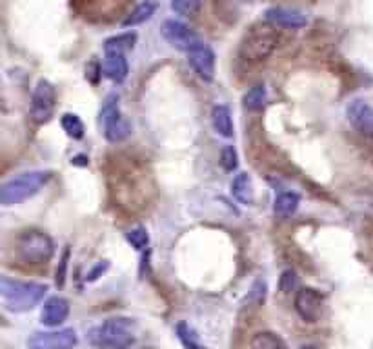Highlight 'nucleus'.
Returning <instances> with one entry per match:
<instances>
[{"instance_id":"obj_1","label":"nucleus","mask_w":373,"mask_h":349,"mask_svg":"<svg viewBox=\"0 0 373 349\" xmlns=\"http://www.w3.org/2000/svg\"><path fill=\"white\" fill-rule=\"evenodd\" d=\"M108 184L115 204L131 213L144 210L149 202V174L139 160L119 155L108 166Z\"/></svg>"},{"instance_id":"obj_2","label":"nucleus","mask_w":373,"mask_h":349,"mask_svg":"<svg viewBox=\"0 0 373 349\" xmlns=\"http://www.w3.org/2000/svg\"><path fill=\"white\" fill-rule=\"evenodd\" d=\"M90 344L100 349H128L137 340V324L126 317H113L88 331Z\"/></svg>"},{"instance_id":"obj_3","label":"nucleus","mask_w":373,"mask_h":349,"mask_svg":"<svg viewBox=\"0 0 373 349\" xmlns=\"http://www.w3.org/2000/svg\"><path fill=\"white\" fill-rule=\"evenodd\" d=\"M48 286L37 282L13 280L8 277L0 279V299L2 304L11 313H24L33 310L40 300L44 299Z\"/></svg>"},{"instance_id":"obj_4","label":"nucleus","mask_w":373,"mask_h":349,"mask_svg":"<svg viewBox=\"0 0 373 349\" xmlns=\"http://www.w3.org/2000/svg\"><path fill=\"white\" fill-rule=\"evenodd\" d=\"M277 44H279V33L275 26L269 22H259L244 33L239 46V57L244 62L259 64L277 50Z\"/></svg>"},{"instance_id":"obj_5","label":"nucleus","mask_w":373,"mask_h":349,"mask_svg":"<svg viewBox=\"0 0 373 349\" xmlns=\"http://www.w3.org/2000/svg\"><path fill=\"white\" fill-rule=\"evenodd\" d=\"M15 259L24 266H46L53 259L55 244L50 235L39 230L22 231L15 239Z\"/></svg>"},{"instance_id":"obj_6","label":"nucleus","mask_w":373,"mask_h":349,"mask_svg":"<svg viewBox=\"0 0 373 349\" xmlns=\"http://www.w3.org/2000/svg\"><path fill=\"white\" fill-rule=\"evenodd\" d=\"M50 179V171L42 170L26 171V173H20L19 177H13L0 190V204L8 208V206H17L31 199V197H35L48 184Z\"/></svg>"},{"instance_id":"obj_7","label":"nucleus","mask_w":373,"mask_h":349,"mask_svg":"<svg viewBox=\"0 0 373 349\" xmlns=\"http://www.w3.org/2000/svg\"><path fill=\"white\" fill-rule=\"evenodd\" d=\"M100 124L104 130V137L111 144L124 142L131 133V124L126 120L120 110V99L117 93L108 95L104 100V106L100 110Z\"/></svg>"},{"instance_id":"obj_8","label":"nucleus","mask_w":373,"mask_h":349,"mask_svg":"<svg viewBox=\"0 0 373 349\" xmlns=\"http://www.w3.org/2000/svg\"><path fill=\"white\" fill-rule=\"evenodd\" d=\"M57 106L55 86L50 80H39L31 97V117L37 124H44L53 117Z\"/></svg>"},{"instance_id":"obj_9","label":"nucleus","mask_w":373,"mask_h":349,"mask_svg":"<svg viewBox=\"0 0 373 349\" xmlns=\"http://www.w3.org/2000/svg\"><path fill=\"white\" fill-rule=\"evenodd\" d=\"M77 344H79V337H77V331L71 328L59 331H42L28 340L30 349H73Z\"/></svg>"},{"instance_id":"obj_10","label":"nucleus","mask_w":373,"mask_h":349,"mask_svg":"<svg viewBox=\"0 0 373 349\" xmlns=\"http://www.w3.org/2000/svg\"><path fill=\"white\" fill-rule=\"evenodd\" d=\"M160 33H162V37L168 40L169 44L180 51H189L200 42L199 35L189 26L175 19L166 20L162 28H160Z\"/></svg>"},{"instance_id":"obj_11","label":"nucleus","mask_w":373,"mask_h":349,"mask_svg":"<svg viewBox=\"0 0 373 349\" xmlns=\"http://www.w3.org/2000/svg\"><path fill=\"white\" fill-rule=\"evenodd\" d=\"M324 299L315 288H300L295 293V311L306 322H317L323 317Z\"/></svg>"},{"instance_id":"obj_12","label":"nucleus","mask_w":373,"mask_h":349,"mask_svg":"<svg viewBox=\"0 0 373 349\" xmlns=\"http://www.w3.org/2000/svg\"><path fill=\"white\" fill-rule=\"evenodd\" d=\"M188 62L191 64L193 71L206 82H211L215 77V53L204 42L191 48L188 51Z\"/></svg>"},{"instance_id":"obj_13","label":"nucleus","mask_w":373,"mask_h":349,"mask_svg":"<svg viewBox=\"0 0 373 349\" xmlns=\"http://www.w3.org/2000/svg\"><path fill=\"white\" fill-rule=\"evenodd\" d=\"M346 115H348L350 124L354 126L361 135L373 139V106L370 102L363 99L352 100Z\"/></svg>"},{"instance_id":"obj_14","label":"nucleus","mask_w":373,"mask_h":349,"mask_svg":"<svg viewBox=\"0 0 373 349\" xmlns=\"http://www.w3.org/2000/svg\"><path fill=\"white\" fill-rule=\"evenodd\" d=\"M266 20L275 28H286V30H300L308 26V17L303 11L294 10V8H284V6H275L266 11Z\"/></svg>"},{"instance_id":"obj_15","label":"nucleus","mask_w":373,"mask_h":349,"mask_svg":"<svg viewBox=\"0 0 373 349\" xmlns=\"http://www.w3.org/2000/svg\"><path fill=\"white\" fill-rule=\"evenodd\" d=\"M70 315V302L64 297H51L46 300L44 308H42V315H40V322L48 328H57L62 322H66Z\"/></svg>"},{"instance_id":"obj_16","label":"nucleus","mask_w":373,"mask_h":349,"mask_svg":"<svg viewBox=\"0 0 373 349\" xmlns=\"http://www.w3.org/2000/svg\"><path fill=\"white\" fill-rule=\"evenodd\" d=\"M100 70H102L106 79H110L115 84H120V82H124L128 79L130 66H128L126 55H122V53H106Z\"/></svg>"},{"instance_id":"obj_17","label":"nucleus","mask_w":373,"mask_h":349,"mask_svg":"<svg viewBox=\"0 0 373 349\" xmlns=\"http://www.w3.org/2000/svg\"><path fill=\"white\" fill-rule=\"evenodd\" d=\"M211 124H213V130L224 139L233 137V120H231V111H229L228 106H215L213 111H211Z\"/></svg>"},{"instance_id":"obj_18","label":"nucleus","mask_w":373,"mask_h":349,"mask_svg":"<svg viewBox=\"0 0 373 349\" xmlns=\"http://www.w3.org/2000/svg\"><path fill=\"white\" fill-rule=\"evenodd\" d=\"M231 193L240 204L251 206L255 200V190H254V180L248 173H239L231 182Z\"/></svg>"},{"instance_id":"obj_19","label":"nucleus","mask_w":373,"mask_h":349,"mask_svg":"<svg viewBox=\"0 0 373 349\" xmlns=\"http://www.w3.org/2000/svg\"><path fill=\"white\" fill-rule=\"evenodd\" d=\"M298 204H300V197L297 193L284 191V193H279L275 197L274 213L280 219H288V217L295 215V211L298 210Z\"/></svg>"},{"instance_id":"obj_20","label":"nucleus","mask_w":373,"mask_h":349,"mask_svg":"<svg viewBox=\"0 0 373 349\" xmlns=\"http://www.w3.org/2000/svg\"><path fill=\"white\" fill-rule=\"evenodd\" d=\"M155 11H157V2H155V0H144V2H140V4L131 11L130 15L126 17L122 26H124V28H133V26L144 24V22H148V20L155 15Z\"/></svg>"},{"instance_id":"obj_21","label":"nucleus","mask_w":373,"mask_h":349,"mask_svg":"<svg viewBox=\"0 0 373 349\" xmlns=\"http://www.w3.org/2000/svg\"><path fill=\"white\" fill-rule=\"evenodd\" d=\"M249 349H288V346L274 331H259L249 340Z\"/></svg>"},{"instance_id":"obj_22","label":"nucleus","mask_w":373,"mask_h":349,"mask_svg":"<svg viewBox=\"0 0 373 349\" xmlns=\"http://www.w3.org/2000/svg\"><path fill=\"white\" fill-rule=\"evenodd\" d=\"M135 42H137V35H135L133 31L110 37L104 42V53H122V55H126L128 51L133 50Z\"/></svg>"},{"instance_id":"obj_23","label":"nucleus","mask_w":373,"mask_h":349,"mask_svg":"<svg viewBox=\"0 0 373 349\" xmlns=\"http://www.w3.org/2000/svg\"><path fill=\"white\" fill-rule=\"evenodd\" d=\"M60 124H62V130L66 131V135L71 137V139L79 140L84 137V124H82V120H80L79 115H75V113H66L60 119Z\"/></svg>"},{"instance_id":"obj_24","label":"nucleus","mask_w":373,"mask_h":349,"mask_svg":"<svg viewBox=\"0 0 373 349\" xmlns=\"http://www.w3.org/2000/svg\"><path fill=\"white\" fill-rule=\"evenodd\" d=\"M244 108L249 111H259L262 110L264 104H266V88L264 86H254L251 90L244 95L242 99Z\"/></svg>"},{"instance_id":"obj_25","label":"nucleus","mask_w":373,"mask_h":349,"mask_svg":"<svg viewBox=\"0 0 373 349\" xmlns=\"http://www.w3.org/2000/svg\"><path fill=\"white\" fill-rule=\"evenodd\" d=\"M177 335H179V340L182 342L186 349H206L204 346L200 344L199 335L195 333V330L186 322H180L177 324Z\"/></svg>"},{"instance_id":"obj_26","label":"nucleus","mask_w":373,"mask_h":349,"mask_svg":"<svg viewBox=\"0 0 373 349\" xmlns=\"http://www.w3.org/2000/svg\"><path fill=\"white\" fill-rule=\"evenodd\" d=\"M200 8H202L200 0H173V2H171V10L182 17L199 15Z\"/></svg>"},{"instance_id":"obj_27","label":"nucleus","mask_w":373,"mask_h":349,"mask_svg":"<svg viewBox=\"0 0 373 349\" xmlns=\"http://www.w3.org/2000/svg\"><path fill=\"white\" fill-rule=\"evenodd\" d=\"M126 240L133 246L137 251H142L148 248L149 244V235L144 228H135V230H130L126 233Z\"/></svg>"},{"instance_id":"obj_28","label":"nucleus","mask_w":373,"mask_h":349,"mask_svg":"<svg viewBox=\"0 0 373 349\" xmlns=\"http://www.w3.org/2000/svg\"><path fill=\"white\" fill-rule=\"evenodd\" d=\"M266 299V282L264 280H255V284L251 286L248 297H246V304H251L254 308L260 306Z\"/></svg>"},{"instance_id":"obj_29","label":"nucleus","mask_w":373,"mask_h":349,"mask_svg":"<svg viewBox=\"0 0 373 349\" xmlns=\"http://www.w3.org/2000/svg\"><path fill=\"white\" fill-rule=\"evenodd\" d=\"M220 164L226 171H235L239 168V155L233 146H226L220 153Z\"/></svg>"},{"instance_id":"obj_30","label":"nucleus","mask_w":373,"mask_h":349,"mask_svg":"<svg viewBox=\"0 0 373 349\" xmlns=\"http://www.w3.org/2000/svg\"><path fill=\"white\" fill-rule=\"evenodd\" d=\"M297 284H298V279H297V275H295V271L288 270V271H284L283 277H280V291L286 295H289L291 291L297 290Z\"/></svg>"},{"instance_id":"obj_31","label":"nucleus","mask_w":373,"mask_h":349,"mask_svg":"<svg viewBox=\"0 0 373 349\" xmlns=\"http://www.w3.org/2000/svg\"><path fill=\"white\" fill-rule=\"evenodd\" d=\"M68 257H70V250H66L60 260V270H57V286H64L66 279V268H68Z\"/></svg>"},{"instance_id":"obj_32","label":"nucleus","mask_w":373,"mask_h":349,"mask_svg":"<svg viewBox=\"0 0 373 349\" xmlns=\"http://www.w3.org/2000/svg\"><path fill=\"white\" fill-rule=\"evenodd\" d=\"M106 270H108V262H100V264H97L93 270L90 271V275L86 277V280H88V282H93V280H97L99 277H102V273H104Z\"/></svg>"},{"instance_id":"obj_33","label":"nucleus","mask_w":373,"mask_h":349,"mask_svg":"<svg viewBox=\"0 0 373 349\" xmlns=\"http://www.w3.org/2000/svg\"><path fill=\"white\" fill-rule=\"evenodd\" d=\"M300 349H314V348H312V346H303Z\"/></svg>"}]
</instances>
